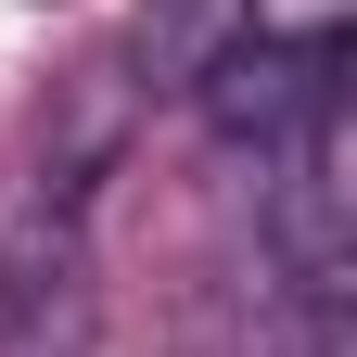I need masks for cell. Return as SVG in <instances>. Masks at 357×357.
I'll return each instance as SVG.
<instances>
[{
  "instance_id": "6da1fadb",
  "label": "cell",
  "mask_w": 357,
  "mask_h": 357,
  "mask_svg": "<svg viewBox=\"0 0 357 357\" xmlns=\"http://www.w3.org/2000/svg\"><path fill=\"white\" fill-rule=\"evenodd\" d=\"M0 357H102V281L77 204H38L0 243Z\"/></svg>"
}]
</instances>
